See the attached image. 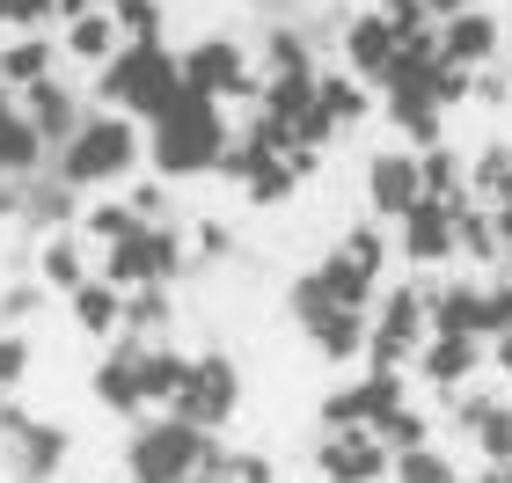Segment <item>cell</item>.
Wrapping results in <instances>:
<instances>
[{
  "instance_id": "cell-20",
  "label": "cell",
  "mask_w": 512,
  "mask_h": 483,
  "mask_svg": "<svg viewBox=\"0 0 512 483\" xmlns=\"http://www.w3.org/2000/svg\"><path fill=\"white\" fill-rule=\"evenodd\" d=\"M81 191H66V183L59 176H37V183H22V227H37V235L44 242H52V235H66V227H81Z\"/></svg>"
},
{
  "instance_id": "cell-21",
  "label": "cell",
  "mask_w": 512,
  "mask_h": 483,
  "mask_svg": "<svg viewBox=\"0 0 512 483\" xmlns=\"http://www.w3.org/2000/svg\"><path fill=\"white\" fill-rule=\"evenodd\" d=\"M425 301H432V337H476L483 344V286L439 279V286H425Z\"/></svg>"
},
{
  "instance_id": "cell-4",
  "label": "cell",
  "mask_w": 512,
  "mask_h": 483,
  "mask_svg": "<svg viewBox=\"0 0 512 483\" xmlns=\"http://www.w3.org/2000/svg\"><path fill=\"white\" fill-rule=\"evenodd\" d=\"M183 96V59L169 44H125L96 74V110H125L139 125H161Z\"/></svg>"
},
{
  "instance_id": "cell-3",
  "label": "cell",
  "mask_w": 512,
  "mask_h": 483,
  "mask_svg": "<svg viewBox=\"0 0 512 483\" xmlns=\"http://www.w3.org/2000/svg\"><path fill=\"white\" fill-rule=\"evenodd\" d=\"M235 147V132H227V110L213 96H198V88H183L176 110L161 125H147V161L161 183H191V176H220V154Z\"/></svg>"
},
{
  "instance_id": "cell-8",
  "label": "cell",
  "mask_w": 512,
  "mask_h": 483,
  "mask_svg": "<svg viewBox=\"0 0 512 483\" xmlns=\"http://www.w3.org/2000/svg\"><path fill=\"white\" fill-rule=\"evenodd\" d=\"M183 59V88H198V96H213V103H264V74L249 66V52L235 37H198L191 52H176Z\"/></svg>"
},
{
  "instance_id": "cell-39",
  "label": "cell",
  "mask_w": 512,
  "mask_h": 483,
  "mask_svg": "<svg viewBox=\"0 0 512 483\" xmlns=\"http://www.w3.org/2000/svg\"><path fill=\"white\" fill-rule=\"evenodd\" d=\"M344 249H352V257H359V264L381 279V264H388V235H381V220H359L352 235H344Z\"/></svg>"
},
{
  "instance_id": "cell-23",
  "label": "cell",
  "mask_w": 512,
  "mask_h": 483,
  "mask_svg": "<svg viewBox=\"0 0 512 483\" xmlns=\"http://www.w3.org/2000/svg\"><path fill=\"white\" fill-rule=\"evenodd\" d=\"M59 52L74 66H88V74H103V66L125 52V30L110 22V8L103 15H81V22H66V30H59Z\"/></svg>"
},
{
  "instance_id": "cell-28",
  "label": "cell",
  "mask_w": 512,
  "mask_h": 483,
  "mask_svg": "<svg viewBox=\"0 0 512 483\" xmlns=\"http://www.w3.org/2000/svg\"><path fill=\"white\" fill-rule=\"evenodd\" d=\"M183 381H191V352H176V344H147V359H139V396H147V410H176Z\"/></svg>"
},
{
  "instance_id": "cell-47",
  "label": "cell",
  "mask_w": 512,
  "mask_h": 483,
  "mask_svg": "<svg viewBox=\"0 0 512 483\" xmlns=\"http://www.w3.org/2000/svg\"><path fill=\"white\" fill-rule=\"evenodd\" d=\"M491 220H498V242L512 249V205H498V213H491Z\"/></svg>"
},
{
  "instance_id": "cell-30",
  "label": "cell",
  "mask_w": 512,
  "mask_h": 483,
  "mask_svg": "<svg viewBox=\"0 0 512 483\" xmlns=\"http://www.w3.org/2000/svg\"><path fill=\"white\" fill-rule=\"evenodd\" d=\"M469 198L476 205H512V147H483L476 161H469Z\"/></svg>"
},
{
  "instance_id": "cell-32",
  "label": "cell",
  "mask_w": 512,
  "mask_h": 483,
  "mask_svg": "<svg viewBox=\"0 0 512 483\" xmlns=\"http://www.w3.org/2000/svg\"><path fill=\"white\" fill-rule=\"evenodd\" d=\"M322 110H330L337 132H344V125H359L366 110H374V96H366L359 74H322Z\"/></svg>"
},
{
  "instance_id": "cell-38",
  "label": "cell",
  "mask_w": 512,
  "mask_h": 483,
  "mask_svg": "<svg viewBox=\"0 0 512 483\" xmlns=\"http://www.w3.org/2000/svg\"><path fill=\"white\" fill-rule=\"evenodd\" d=\"M125 205H132V213L147 220V227H169V183H161V176H154V183L139 176L132 191H125Z\"/></svg>"
},
{
  "instance_id": "cell-48",
  "label": "cell",
  "mask_w": 512,
  "mask_h": 483,
  "mask_svg": "<svg viewBox=\"0 0 512 483\" xmlns=\"http://www.w3.org/2000/svg\"><path fill=\"white\" fill-rule=\"evenodd\" d=\"M198 483H227V476H198Z\"/></svg>"
},
{
  "instance_id": "cell-7",
  "label": "cell",
  "mask_w": 512,
  "mask_h": 483,
  "mask_svg": "<svg viewBox=\"0 0 512 483\" xmlns=\"http://www.w3.org/2000/svg\"><path fill=\"white\" fill-rule=\"evenodd\" d=\"M176 271H183V235H176V227H139V235H125L118 249L96 257V279H110L118 293L176 286Z\"/></svg>"
},
{
  "instance_id": "cell-46",
  "label": "cell",
  "mask_w": 512,
  "mask_h": 483,
  "mask_svg": "<svg viewBox=\"0 0 512 483\" xmlns=\"http://www.w3.org/2000/svg\"><path fill=\"white\" fill-rule=\"evenodd\" d=\"M476 483H512V462H483V476Z\"/></svg>"
},
{
  "instance_id": "cell-14",
  "label": "cell",
  "mask_w": 512,
  "mask_h": 483,
  "mask_svg": "<svg viewBox=\"0 0 512 483\" xmlns=\"http://www.w3.org/2000/svg\"><path fill=\"white\" fill-rule=\"evenodd\" d=\"M15 103H22V118H30V125L44 132V147H52V154H59L66 140H74V132L88 125V110H96L74 81H59V74H52V81H37V88H22Z\"/></svg>"
},
{
  "instance_id": "cell-27",
  "label": "cell",
  "mask_w": 512,
  "mask_h": 483,
  "mask_svg": "<svg viewBox=\"0 0 512 483\" xmlns=\"http://www.w3.org/2000/svg\"><path fill=\"white\" fill-rule=\"evenodd\" d=\"M483 366V344L476 337H432L425 352H417V374H425L432 388H469Z\"/></svg>"
},
{
  "instance_id": "cell-15",
  "label": "cell",
  "mask_w": 512,
  "mask_h": 483,
  "mask_svg": "<svg viewBox=\"0 0 512 483\" xmlns=\"http://www.w3.org/2000/svg\"><path fill=\"white\" fill-rule=\"evenodd\" d=\"M139 359H147V344H139V337H118V344L96 359V374H88V388H96V403L110 410V418H147V396H139Z\"/></svg>"
},
{
  "instance_id": "cell-42",
  "label": "cell",
  "mask_w": 512,
  "mask_h": 483,
  "mask_svg": "<svg viewBox=\"0 0 512 483\" xmlns=\"http://www.w3.org/2000/svg\"><path fill=\"white\" fill-rule=\"evenodd\" d=\"M110 8V0H59V30H66V22H81V15H103Z\"/></svg>"
},
{
  "instance_id": "cell-10",
  "label": "cell",
  "mask_w": 512,
  "mask_h": 483,
  "mask_svg": "<svg viewBox=\"0 0 512 483\" xmlns=\"http://www.w3.org/2000/svg\"><path fill=\"white\" fill-rule=\"evenodd\" d=\"M395 410H410V388H403V374H388V366H374L366 381H352V388H337V396H322V432H352V425H366V432H381Z\"/></svg>"
},
{
  "instance_id": "cell-13",
  "label": "cell",
  "mask_w": 512,
  "mask_h": 483,
  "mask_svg": "<svg viewBox=\"0 0 512 483\" xmlns=\"http://www.w3.org/2000/svg\"><path fill=\"white\" fill-rule=\"evenodd\" d=\"M395 59H403V22H388L381 8H366L344 22V74H359L366 88L395 74Z\"/></svg>"
},
{
  "instance_id": "cell-12",
  "label": "cell",
  "mask_w": 512,
  "mask_h": 483,
  "mask_svg": "<svg viewBox=\"0 0 512 483\" xmlns=\"http://www.w3.org/2000/svg\"><path fill=\"white\" fill-rule=\"evenodd\" d=\"M366 205H374V220L403 227L417 205H425V169H417V147H388L366 161Z\"/></svg>"
},
{
  "instance_id": "cell-36",
  "label": "cell",
  "mask_w": 512,
  "mask_h": 483,
  "mask_svg": "<svg viewBox=\"0 0 512 483\" xmlns=\"http://www.w3.org/2000/svg\"><path fill=\"white\" fill-rule=\"evenodd\" d=\"M271 74H315L300 30H271V37H264V81H271Z\"/></svg>"
},
{
  "instance_id": "cell-40",
  "label": "cell",
  "mask_w": 512,
  "mask_h": 483,
  "mask_svg": "<svg viewBox=\"0 0 512 483\" xmlns=\"http://www.w3.org/2000/svg\"><path fill=\"white\" fill-rule=\"evenodd\" d=\"M22 315H37V286H8L0 293V330H15Z\"/></svg>"
},
{
  "instance_id": "cell-22",
  "label": "cell",
  "mask_w": 512,
  "mask_h": 483,
  "mask_svg": "<svg viewBox=\"0 0 512 483\" xmlns=\"http://www.w3.org/2000/svg\"><path fill=\"white\" fill-rule=\"evenodd\" d=\"M308 330V344L322 359H366V344H374V315H352V308H322L300 322Z\"/></svg>"
},
{
  "instance_id": "cell-37",
  "label": "cell",
  "mask_w": 512,
  "mask_h": 483,
  "mask_svg": "<svg viewBox=\"0 0 512 483\" xmlns=\"http://www.w3.org/2000/svg\"><path fill=\"white\" fill-rule=\"evenodd\" d=\"M22 374H30V330H0V396L22 388Z\"/></svg>"
},
{
  "instance_id": "cell-33",
  "label": "cell",
  "mask_w": 512,
  "mask_h": 483,
  "mask_svg": "<svg viewBox=\"0 0 512 483\" xmlns=\"http://www.w3.org/2000/svg\"><path fill=\"white\" fill-rule=\"evenodd\" d=\"M293 183H300V176H293V161H286V154H264V161H256V176L242 183V198H249V205H286V198H293Z\"/></svg>"
},
{
  "instance_id": "cell-34",
  "label": "cell",
  "mask_w": 512,
  "mask_h": 483,
  "mask_svg": "<svg viewBox=\"0 0 512 483\" xmlns=\"http://www.w3.org/2000/svg\"><path fill=\"white\" fill-rule=\"evenodd\" d=\"M388 483H461V469L439 447H410V454H395V476Z\"/></svg>"
},
{
  "instance_id": "cell-16",
  "label": "cell",
  "mask_w": 512,
  "mask_h": 483,
  "mask_svg": "<svg viewBox=\"0 0 512 483\" xmlns=\"http://www.w3.org/2000/svg\"><path fill=\"white\" fill-rule=\"evenodd\" d=\"M0 176H8V183L52 176V147H44V132H37L30 118H22L15 88H0Z\"/></svg>"
},
{
  "instance_id": "cell-25",
  "label": "cell",
  "mask_w": 512,
  "mask_h": 483,
  "mask_svg": "<svg viewBox=\"0 0 512 483\" xmlns=\"http://www.w3.org/2000/svg\"><path fill=\"white\" fill-rule=\"evenodd\" d=\"M66 308H74V330L81 337H110V344H118L125 337V293L118 286H110V279H88L81 293H66Z\"/></svg>"
},
{
  "instance_id": "cell-44",
  "label": "cell",
  "mask_w": 512,
  "mask_h": 483,
  "mask_svg": "<svg viewBox=\"0 0 512 483\" xmlns=\"http://www.w3.org/2000/svg\"><path fill=\"white\" fill-rule=\"evenodd\" d=\"M15 213H22V183L0 176V220H15Z\"/></svg>"
},
{
  "instance_id": "cell-18",
  "label": "cell",
  "mask_w": 512,
  "mask_h": 483,
  "mask_svg": "<svg viewBox=\"0 0 512 483\" xmlns=\"http://www.w3.org/2000/svg\"><path fill=\"white\" fill-rule=\"evenodd\" d=\"M454 257H461L454 205L425 198V205H417V213L403 220V264H417V271H439V264H454Z\"/></svg>"
},
{
  "instance_id": "cell-6",
  "label": "cell",
  "mask_w": 512,
  "mask_h": 483,
  "mask_svg": "<svg viewBox=\"0 0 512 483\" xmlns=\"http://www.w3.org/2000/svg\"><path fill=\"white\" fill-rule=\"evenodd\" d=\"M432 344V301L425 286H381L374 301V344H366V366H388V374H403V366Z\"/></svg>"
},
{
  "instance_id": "cell-26",
  "label": "cell",
  "mask_w": 512,
  "mask_h": 483,
  "mask_svg": "<svg viewBox=\"0 0 512 483\" xmlns=\"http://www.w3.org/2000/svg\"><path fill=\"white\" fill-rule=\"evenodd\" d=\"M96 271H88V242H81V227H66V235H52L37 249V286H52V293H81Z\"/></svg>"
},
{
  "instance_id": "cell-29",
  "label": "cell",
  "mask_w": 512,
  "mask_h": 483,
  "mask_svg": "<svg viewBox=\"0 0 512 483\" xmlns=\"http://www.w3.org/2000/svg\"><path fill=\"white\" fill-rule=\"evenodd\" d=\"M139 227H147V220H139L125 198H88L81 205V242L96 249V257H103V249H118L125 235H139Z\"/></svg>"
},
{
  "instance_id": "cell-41",
  "label": "cell",
  "mask_w": 512,
  "mask_h": 483,
  "mask_svg": "<svg viewBox=\"0 0 512 483\" xmlns=\"http://www.w3.org/2000/svg\"><path fill=\"white\" fill-rule=\"evenodd\" d=\"M278 469H271V454H235L227 462V483H271Z\"/></svg>"
},
{
  "instance_id": "cell-31",
  "label": "cell",
  "mask_w": 512,
  "mask_h": 483,
  "mask_svg": "<svg viewBox=\"0 0 512 483\" xmlns=\"http://www.w3.org/2000/svg\"><path fill=\"white\" fill-rule=\"evenodd\" d=\"M176 322V301H169V286H147V293H125V337L139 344H161V330Z\"/></svg>"
},
{
  "instance_id": "cell-19",
  "label": "cell",
  "mask_w": 512,
  "mask_h": 483,
  "mask_svg": "<svg viewBox=\"0 0 512 483\" xmlns=\"http://www.w3.org/2000/svg\"><path fill=\"white\" fill-rule=\"evenodd\" d=\"M315 286H322V301H330V308H352V315H374V301H381V279H374V271H366L344 242L315 264Z\"/></svg>"
},
{
  "instance_id": "cell-5",
  "label": "cell",
  "mask_w": 512,
  "mask_h": 483,
  "mask_svg": "<svg viewBox=\"0 0 512 483\" xmlns=\"http://www.w3.org/2000/svg\"><path fill=\"white\" fill-rule=\"evenodd\" d=\"M74 462V440L52 418H30L22 403L0 396V469L8 483H59V469Z\"/></svg>"
},
{
  "instance_id": "cell-9",
  "label": "cell",
  "mask_w": 512,
  "mask_h": 483,
  "mask_svg": "<svg viewBox=\"0 0 512 483\" xmlns=\"http://www.w3.org/2000/svg\"><path fill=\"white\" fill-rule=\"evenodd\" d=\"M235 410H242V374H235V359H227V352H198V359H191V381H183V396H176L169 418L198 425V432H227Z\"/></svg>"
},
{
  "instance_id": "cell-24",
  "label": "cell",
  "mask_w": 512,
  "mask_h": 483,
  "mask_svg": "<svg viewBox=\"0 0 512 483\" xmlns=\"http://www.w3.org/2000/svg\"><path fill=\"white\" fill-rule=\"evenodd\" d=\"M59 59H66L59 37H8V44H0V88H15V96H22V88L52 81Z\"/></svg>"
},
{
  "instance_id": "cell-45",
  "label": "cell",
  "mask_w": 512,
  "mask_h": 483,
  "mask_svg": "<svg viewBox=\"0 0 512 483\" xmlns=\"http://www.w3.org/2000/svg\"><path fill=\"white\" fill-rule=\"evenodd\" d=\"M491 359H498V374H512V330H505V337H491Z\"/></svg>"
},
{
  "instance_id": "cell-17",
  "label": "cell",
  "mask_w": 512,
  "mask_h": 483,
  "mask_svg": "<svg viewBox=\"0 0 512 483\" xmlns=\"http://www.w3.org/2000/svg\"><path fill=\"white\" fill-rule=\"evenodd\" d=\"M439 59H447L454 74H491V66H498V15L469 8V15L439 22Z\"/></svg>"
},
{
  "instance_id": "cell-35",
  "label": "cell",
  "mask_w": 512,
  "mask_h": 483,
  "mask_svg": "<svg viewBox=\"0 0 512 483\" xmlns=\"http://www.w3.org/2000/svg\"><path fill=\"white\" fill-rule=\"evenodd\" d=\"M110 22L125 30V44H161V0H110Z\"/></svg>"
},
{
  "instance_id": "cell-2",
  "label": "cell",
  "mask_w": 512,
  "mask_h": 483,
  "mask_svg": "<svg viewBox=\"0 0 512 483\" xmlns=\"http://www.w3.org/2000/svg\"><path fill=\"white\" fill-rule=\"evenodd\" d=\"M139 161H147V125L125 118V110H88V125L52 154V176L81 198H103L110 183H125Z\"/></svg>"
},
{
  "instance_id": "cell-1",
  "label": "cell",
  "mask_w": 512,
  "mask_h": 483,
  "mask_svg": "<svg viewBox=\"0 0 512 483\" xmlns=\"http://www.w3.org/2000/svg\"><path fill=\"white\" fill-rule=\"evenodd\" d=\"M235 447L220 432H198L183 418H139L125 440V483H198V476H227Z\"/></svg>"
},
{
  "instance_id": "cell-43",
  "label": "cell",
  "mask_w": 512,
  "mask_h": 483,
  "mask_svg": "<svg viewBox=\"0 0 512 483\" xmlns=\"http://www.w3.org/2000/svg\"><path fill=\"white\" fill-rule=\"evenodd\" d=\"M469 8H476V0H425L432 22H454V15H469Z\"/></svg>"
},
{
  "instance_id": "cell-11",
  "label": "cell",
  "mask_w": 512,
  "mask_h": 483,
  "mask_svg": "<svg viewBox=\"0 0 512 483\" xmlns=\"http://www.w3.org/2000/svg\"><path fill=\"white\" fill-rule=\"evenodd\" d=\"M315 476H322V483H388V476H395V454H388L381 432H366V425H352V432H322Z\"/></svg>"
}]
</instances>
